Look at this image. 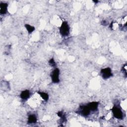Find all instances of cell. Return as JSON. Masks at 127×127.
Here are the masks:
<instances>
[{
	"mask_svg": "<svg viewBox=\"0 0 127 127\" xmlns=\"http://www.w3.org/2000/svg\"><path fill=\"white\" fill-rule=\"evenodd\" d=\"M60 33L63 37L67 36L69 34L70 28L66 21H64L62 22L60 29Z\"/></svg>",
	"mask_w": 127,
	"mask_h": 127,
	"instance_id": "1",
	"label": "cell"
},
{
	"mask_svg": "<svg viewBox=\"0 0 127 127\" xmlns=\"http://www.w3.org/2000/svg\"><path fill=\"white\" fill-rule=\"evenodd\" d=\"M114 117L117 119L122 120L123 118V113L122 110L117 105H114L111 109Z\"/></svg>",
	"mask_w": 127,
	"mask_h": 127,
	"instance_id": "2",
	"label": "cell"
},
{
	"mask_svg": "<svg viewBox=\"0 0 127 127\" xmlns=\"http://www.w3.org/2000/svg\"><path fill=\"white\" fill-rule=\"evenodd\" d=\"M100 73L102 78L104 79H108L113 75L112 70L110 67L102 68L100 71Z\"/></svg>",
	"mask_w": 127,
	"mask_h": 127,
	"instance_id": "3",
	"label": "cell"
},
{
	"mask_svg": "<svg viewBox=\"0 0 127 127\" xmlns=\"http://www.w3.org/2000/svg\"><path fill=\"white\" fill-rule=\"evenodd\" d=\"M60 70L58 68H55L51 73V77L52 82L54 83H57L60 82L59 79Z\"/></svg>",
	"mask_w": 127,
	"mask_h": 127,
	"instance_id": "4",
	"label": "cell"
},
{
	"mask_svg": "<svg viewBox=\"0 0 127 127\" xmlns=\"http://www.w3.org/2000/svg\"><path fill=\"white\" fill-rule=\"evenodd\" d=\"M90 110L86 105L80 106L79 107V110L78 111L77 113H78L79 114L82 115L83 117H87L90 114Z\"/></svg>",
	"mask_w": 127,
	"mask_h": 127,
	"instance_id": "5",
	"label": "cell"
},
{
	"mask_svg": "<svg viewBox=\"0 0 127 127\" xmlns=\"http://www.w3.org/2000/svg\"><path fill=\"white\" fill-rule=\"evenodd\" d=\"M8 4L6 2H2L0 3V13L1 15L5 14L7 11Z\"/></svg>",
	"mask_w": 127,
	"mask_h": 127,
	"instance_id": "6",
	"label": "cell"
},
{
	"mask_svg": "<svg viewBox=\"0 0 127 127\" xmlns=\"http://www.w3.org/2000/svg\"><path fill=\"white\" fill-rule=\"evenodd\" d=\"M87 106L90 110V111H96L98 109V105H99V102H92L89 103H88L87 105Z\"/></svg>",
	"mask_w": 127,
	"mask_h": 127,
	"instance_id": "7",
	"label": "cell"
},
{
	"mask_svg": "<svg viewBox=\"0 0 127 127\" xmlns=\"http://www.w3.org/2000/svg\"><path fill=\"white\" fill-rule=\"evenodd\" d=\"M29 96H30V91L28 90H25L22 91L20 94V98L24 100H26L28 99Z\"/></svg>",
	"mask_w": 127,
	"mask_h": 127,
	"instance_id": "8",
	"label": "cell"
},
{
	"mask_svg": "<svg viewBox=\"0 0 127 127\" xmlns=\"http://www.w3.org/2000/svg\"><path fill=\"white\" fill-rule=\"evenodd\" d=\"M37 119L35 115L31 114L28 116V121H27V123L28 124H35L37 122Z\"/></svg>",
	"mask_w": 127,
	"mask_h": 127,
	"instance_id": "9",
	"label": "cell"
},
{
	"mask_svg": "<svg viewBox=\"0 0 127 127\" xmlns=\"http://www.w3.org/2000/svg\"><path fill=\"white\" fill-rule=\"evenodd\" d=\"M38 93L41 96V97L45 101H47L49 99V95L46 92H42V91H38Z\"/></svg>",
	"mask_w": 127,
	"mask_h": 127,
	"instance_id": "10",
	"label": "cell"
},
{
	"mask_svg": "<svg viewBox=\"0 0 127 127\" xmlns=\"http://www.w3.org/2000/svg\"><path fill=\"white\" fill-rule=\"evenodd\" d=\"M25 27L26 28V29L27 30L28 33L29 34H31L32 33L34 30H35V27L29 24H25Z\"/></svg>",
	"mask_w": 127,
	"mask_h": 127,
	"instance_id": "11",
	"label": "cell"
},
{
	"mask_svg": "<svg viewBox=\"0 0 127 127\" xmlns=\"http://www.w3.org/2000/svg\"><path fill=\"white\" fill-rule=\"evenodd\" d=\"M49 64H50V65L51 66H52V67H55L56 66V63L55 60H54V59H53V58L49 60Z\"/></svg>",
	"mask_w": 127,
	"mask_h": 127,
	"instance_id": "12",
	"label": "cell"
},
{
	"mask_svg": "<svg viewBox=\"0 0 127 127\" xmlns=\"http://www.w3.org/2000/svg\"><path fill=\"white\" fill-rule=\"evenodd\" d=\"M57 115H58V116L59 117H60V118L62 117L64 115V113H63V112H62V111H59V112H58V113H57Z\"/></svg>",
	"mask_w": 127,
	"mask_h": 127,
	"instance_id": "13",
	"label": "cell"
},
{
	"mask_svg": "<svg viewBox=\"0 0 127 127\" xmlns=\"http://www.w3.org/2000/svg\"><path fill=\"white\" fill-rule=\"evenodd\" d=\"M102 24L103 25H107V22H106V21H102Z\"/></svg>",
	"mask_w": 127,
	"mask_h": 127,
	"instance_id": "14",
	"label": "cell"
}]
</instances>
